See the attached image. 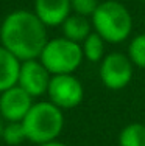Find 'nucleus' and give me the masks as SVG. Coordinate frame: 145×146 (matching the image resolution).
<instances>
[{"mask_svg": "<svg viewBox=\"0 0 145 146\" xmlns=\"http://www.w3.org/2000/svg\"><path fill=\"white\" fill-rule=\"evenodd\" d=\"M92 28L108 44H120L131 36L133 16L125 5L116 0L100 2L91 17Z\"/></svg>", "mask_w": 145, "mask_h": 146, "instance_id": "3", "label": "nucleus"}, {"mask_svg": "<svg viewBox=\"0 0 145 146\" xmlns=\"http://www.w3.org/2000/svg\"><path fill=\"white\" fill-rule=\"evenodd\" d=\"M37 146H67L64 143H61V141L55 140V141H48V143H44V145H37Z\"/></svg>", "mask_w": 145, "mask_h": 146, "instance_id": "17", "label": "nucleus"}, {"mask_svg": "<svg viewBox=\"0 0 145 146\" xmlns=\"http://www.w3.org/2000/svg\"><path fill=\"white\" fill-rule=\"evenodd\" d=\"M2 140L9 146H17L22 141H25L27 135H25L22 121H6L5 127H3Z\"/></svg>", "mask_w": 145, "mask_h": 146, "instance_id": "14", "label": "nucleus"}, {"mask_svg": "<svg viewBox=\"0 0 145 146\" xmlns=\"http://www.w3.org/2000/svg\"><path fill=\"white\" fill-rule=\"evenodd\" d=\"M27 140L34 145H44L55 141L64 127L63 109L55 106L51 101L33 103L31 109L22 120Z\"/></svg>", "mask_w": 145, "mask_h": 146, "instance_id": "2", "label": "nucleus"}, {"mask_svg": "<svg viewBox=\"0 0 145 146\" xmlns=\"http://www.w3.org/2000/svg\"><path fill=\"white\" fill-rule=\"evenodd\" d=\"M70 5H72V13L84 17H92L95 9L98 8L100 2L98 0H70Z\"/></svg>", "mask_w": 145, "mask_h": 146, "instance_id": "16", "label": "nucleus"}, {"mask_svg": "<svg viewBox=\"0 0 145 146\" xmlns=\"http://www.w3.org/2000/svg\"><path fill=\"white\" fill-rule=\"evenodd\" d=\"M128 56L136 67L145 68V33L137 34L128 45Z\"/></svg>", "mask_w": 145, "mask_h": 146, "instance_id": "15", "label": "nucleus"}, {"mask_svg": "<svg viewBox=\"0 0 145 146\" xmlns=\"http://www.w3.org/2000/svg\"><path fill=\"white\" fill-rule=\"evenodd\" d=\"M50 79L51 73L45 68V65L39 59H31V61H23L20 65L17 86H20L33 98H37L47 95Z\"/></svg>", "mask_w": 145, "mask_h": 146, "instance_id": "7", "label": "nucleus"}, {"mask_svg": "<svg viewBox=\"0 0 145 146\" xmlns=\"http://www.w3.org/2000/svg\"><path fill=\"white\" fill-rule=\"evenodd\" d=\"M133 67L128 54L112 51L108 53L100 62V79L103 86L109 90H122L131 82L133 79Z\"/></svg>", "mask_w": 145, "mask_h": 146, "instance_id": "5", "label": "nucleus"}, {"mask_svg": "<svg viewBox=\"0 0 145 146\" xmlns=\"http://www.w3.org/2000/svg\"><path fill=\"white\" fill-rule=\"evenodd\" d=\"M48 101H51L59 109H74L80 106L84 96V89L80 79L74 73L67 75H51L50 84L47 90Z\"/></svg>", "mask_w": 145, "mask_h": 146, "instance_id": "6", "label": "nucleus"}, {"mask_svg": "<svg viewBox=\"0 0 145 146\" xmlns=\"http://www.w3.org/2000/svg\"><path fill=\"white\" fill-rule=\"evenodd\" d=\"M61 28H63V36L64 37H67V39L74 40V42H77V44H81L83 40L94 31L92 22L88 17L75 14V13H72V14L64 20Z\"/></svg>", "mask_w": 145, "mask_h": 146, "instance_id": "11", "label": "nucleus"}, {"mask_svg": "<svg viewBox=\"0 0 145 146\" xmlns=\"http://www.w3.org/2000/svg\"><path fill=\"white\" fill-rule=\"evenodd\" d=\"M105 45H106V40L103 39L98 33L92 31V33L81 42L84 59H88L89 62H102V59L106 56Z\"/></svg>", "mask_w": 145, "mask_h": 146, "instance_id": "12", "label": "nucleus"}, {"mask_svg": "<svg viewBox=\"0 0 145 146\" xmlns=\"http://www.w3.org/2000/svg\"><path fill=\"white\" fill-rule=\"evenodd\" d=\"M22 61L0 45V93L17 86Z\"/></svg>", "mask_w": 145, "mask_h": 146, "instance_id": "10", "label": "nucleus"}, {"mask_svg": "<svg viewBox=\"0 0 145 146\" xmlns=\"http://www.w3.org/2000/svg\"><path fill=\"white\" fill-rule=\"evenodd\" d=\"M33 96L20 86L0 93V117L5 121H22L33 106Z\"/></svg>", "mask_w": 145, "mask_h": 146, "instance_id": "8", "label": "nucleus"}, {"mask_svg": "<svg viewBox=\"0 0 145 146\" xmlns=\"http://www.w3.org/2000/svg\"><path fill=\"white\" fill-rule=\"evenodd\" d=\"M83 58L84 54L81 44L61 36L56 39H48L39 56V61L51 75H67L74 73L80 67Z\"/></svg>", "mask_w": 145, "mask_h": 146, "instance_id": "4", "label": "nucleus"}, {"mask_svg": "<svg viewBox=\"0 0 145 146\" xmlns=\"http://www.w3.org/2000/svg\"><path fill=\"white\" fill-rule=\"evenodd\" d=\"M119 146H145V124H126L119 134Z\"/></svg>", "mask_w": 145, "mask_h": 146, "instance_id": "13", "label": "nucleus"}, {"mask_svg": "<svg viewBox=\"0 0 145 146\" xmlns=\"http://www.w3.org/2000/svg\"><path fill=\"white\" fill-rule=\"evenodd\" d=\"M34 14L47 27H59L72 14L70 0H34Z\"/></svg>", "mask_w": 145, "mask_h": 146, "instance_id": "9", "label": "nucleus"}, {"mask_svg": "<svg viewBox=\"0 0 145 146\" xmlns=\"http://www.w3.org/2000/svg\"><path fill=\"white\" fill-rule=\"evenodd\" d=\"M5 123H6V121L3 120L2 117H0V140H2V134H3V127H5Z\"/></svg>", "mask_w": 145, "mask_h": 146, "instance_id": "18", "label": "nucleus"}, {"mask_svg": "<svg viewBox=\"0 0 145 146\" xmlns=\"http://www.w3.org/2000/svg\"><path fill=\"white\" fill-rule=\"evenodd\" d=\"M47 42V27L39 20L34 11H11L0 25V45L22 62L39 59Z\"/></svg>", "mask_w": 145, "mask_h": 146, "instance_id": "1", "label": "nucleus"}]
</instances>
